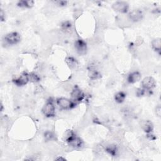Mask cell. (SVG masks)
<instances>
[{
	"label": "cell",
	"instance_id": "cell-1",
	"mask_svg": "<svg viewBox=\"0 0 161 161\" xmlns=\"http://www.w3.org/2000/svg\"><path fill=\"white\" fill-rule=\"evenodd\" d=\"M112 8L116 12L125 13L129 10V4L125 1H117L113 4Z\"/></svg>",
	"mask_w": 161,
	"mask_h": 161
},
{
	"label": "cell",
	"instance_id": "cell-2",
	"mask_svg": "<svg viewBox=\"0 0 161 161\" xmlns=\"http://www.w3.org/2000/svg\"><path fill=\"white\" fill-rule=\"evenodd\" d=\"M4 40L6 42L10 45L17 43L20 40V36L16 32H12L7 34L4 37Z\"/></svg>",
	"mask_w": 161,
	"mask_h": 161
},
{
	"label": "cell",
	"instance_id": "cell-3",
	"mask_svg": "<svg viewBox=\"0 0 161 161\" xmlns=\"http://www.w3.org/2000/svg\"><path fill=\"white\" fill-rule=\"evenodd\" d=\"M42 112L47 117H51L55 115V107L52 102H47L43 107Z\"/></svg>",
	"mask_w": 161,
	"mask_h": 161
},
{
	"label": "cell",
	"instance_id": "cell-4",
	"mask_svg": "<svg viewBox=\"0 0 161 161\" xmlns=\"http://www.w3.org/2000/svg\"><path fill=\"white\" fill-rule=\"evenodd\" d=\"M57 103L60 108L64 110H68L72 108L75 106V104L71 101L65 98H59L57 100Z\"/></svg>",
	"mask_w": 161,
	"mask_h": 161
},
{
	"label": "cell",
	"instance_id": "cell-5",
	"mask_svg": "<svg viewBox=\"0 0 161 161\" xmlns=\"http://www.w3.org/2000/svg\"><path fill=\"white\" fill-rule=\"evenodd\" d=\"M143 87L147 90H151L155 86V81L152 77H146L142 82Z\"/></svg>",
	"mask_w": 161,
	"mask_h": 161
},
{
	"label": "cell",
	"instance_id": "cell-6",
	"mask_svg": "<svg viewBox=\"0 0 161 161\" xmlns=\"http://www.w3.org/2000/svg\"><path fill=\"white\" fill-rule=\"evenodd\" d=\"M75 48L77 52L80 55H84L86 52V44L81 40H78L75 42Z\"/></svg>",
	"mask_w": 161,
	"mask_h": 161
},
{
	"label": "cell",
	"instance_id": "cell-7",
	"mask_svg": "<svg viewBox=\"0 0 161 161\" xmlns=\"http://www.w3.org/2000/svg\"><path fill=\"white\" fill-rule=\"evenodd\" d=\"M129 18L132 21H138L142 19L143 13L140 10H134L129 13Z\"/></svg>",
	"mask_w": 161,
	"mask_h": 161
},
{
	"label": "cell",
	"instance_id": "cell-8",
	"mask_svg": "<svg viewBox=\"0 0 161 161\" xmlns=\"http://www.w3.org/2000/svg\"><path fill=\"white\" fill-rule=\"evenodd\" d=\"M29 81V75L26 73L22 74L17 79L13 80L15 84L17 86H24L26 85Z\"/></svg>",
	"mask_w": 161,
	"mask_h": 161
},
{
	"label": "cell",
	"instance_id": "cell-9",
	"mask_svg": "<svg viewBox=\"0 0 161 161\" xmlns=\"http://www.w3.org/2000/svg\"><path fill=\"white\" fill-rule=\"evenodd\" d=\"M71 98L75 101H81L84 98V94L79 89L76 88L71 93Z\"/></svg>",
	"mask_w": 161,
	"mask_h": 161
},
{
	"label": "cell",
	"instance_id": "cell-10",
	"mask_svg": "<svg viewBox=\"0 0 161 161\" xmlns=\"http://www.w3.org/2000/svg\"><path fill=\"white\" fill-rule=\"evenodd\" d=\"M140 125L142 129L147 133L151 132L153 130V124L151 121L149 120H143L140 123Z\"/></svg>",
	"mask_w": 161,
	"mask_h": 161
},
{
	"label": "cell",
	"instance_id": "cell-11",
	"mask_svg": "<svg viewBox=\"0 0 161 161\" xmlns=\"http://www.w3.org/2000/svg\"><path fill=\"white\" fill-rule=\"evenodd\" d=\"M69 145L71 147H73L75 148L80 147L82 146V141L79 138L77 137L76 135L74 136L73 138L70 139L68 142Z\"/></svg>",
	"mask_w": 161,
	"mask_h": 161
},
{
	"label": "cell",
	"instance_id": "cell-12",
	"mask_svg": "<svg viewBox=\"0 0 161 161\" xmlns=\"http://www.w3.org/2000/svg\"><path fill=\"white\" fill-rule=\"evenodd\" d=\"M140 78V74L138 72H134V73H131L128 77V81L130 83H135L139 81Z\"/></svg>",
	"mask_w": 161,
	"mask_h": 161
},
{
	"label": "cell",
	"instance_id": "cell-13",
	"mask_svg": "<svg viewBox=\"0 0 161 161\" xmlns=\"http://www.w3.org/2000/svg\"><path fill=\"white\" fill-rule=\"evenodd\" d=\"M65 62L69 65V67L72 69H76L78 67V64L77 61L72 57H68L66 59Z\"/></svg>",
	"mask_w": 161,
	"mask_h": 161
},
{
	"label": "cell",
	"instance_id": "cell-14",
	"mask_svg": "<svg viewBox=\"0 0 161 161\" xmlns=\"http://www.w3.org/2000/svg\"><path fill=\"white\" fill-rule=\"evenodd\" d=\"M152 46L153 49L157 52H160L161 48V40L160 38H156L152 42Z\"/></svg>",
	"mask_w": 161,
	"mask_h": 161
},
{
	"label": "cell",
	"instance_id": "cell-15",
	"mask_svg": "<svg viewBox=\"0 0 161 161\" xmlns=\"http://www.w3.org/2000/svg\"><path fill=\"white\" fill-rule=\"evenodd\" d=\"M115 99L116 102H118L119 103H122L125 99V94L123 92H119L117 94H116Z\"/></svg>",
	"mask_w": 161,
	"mask_h": 161
},
{
	"label": "cell",
	"instance_id": "cell-16",
	"mask_svg": "<svg viewBox=\"0 0 161 161\" xmlns=\"http://www.w3.org/2000/svg\"><path fill=\"white\" fill-rule=\"evenodd\" d=\"M34 2L33 1H20L18 5L20 7L30 8L33 6V5H34Z\"/></svg>",
	"mask_w": 161,
	"mask_h": 161
},
{
	"label": "cell",
	"instance_id": "cell-17",
	"mask_svg": "<svg viewBox=\"0 0 161 161\" xmlns=\"http://www.w3.org/2000/svg\"><path fill=\"white\" fill-rule=\"evenodd\" d=\"M71 27H72V25L69 21H65L62 25V30L68 33H71Z\"/></svg>",
	"mask_w": 161,
	"mask_h": 161
},
{
	"label": "cell",
	"instance_id": "cell-18",
	"mask_svg": "<svg viewBox=\"0 0 161 161\" xmlns=\"http://www.w3.org/2000/svg\"><path fill=\"white\" fill-rule=\"evenodd\" d=\"M106 150L108 152L114 155L116 154V147L115 145H110L107 146Z\"/></svg>",
	"mask_w": 161,
	"mask_h": 161
},
{
	"label": "cell",
	"instance_id": "cell-19",
	"mask_svg": "<svg viewBox=\"0 0 161 161\" xmlns=\"http://www.w3.org/2000/svg\"><path fill=\"white\" fill-rule=\"evenodd\" d=\"M29 80H30V81H32L33 82H36V81H39L40 78L36 74H31L29 75Z\"/></svg>",
	"mask_w": 161,
	"mask_h": 161
},
{
	"label": "cell",
	"instance_id": "cell-20",
	"mask_svg": "<svg viewBox=\"0 0 161 161\" xmlns=\"http://www.w3.org/2000/svg\"><path fill=\"white\" fill-rule=\"evenodd\" d=\"M45 137L47 138V140H51L52 138L53 135H52V134H51V132H47L46 134H45Z\"/></svg>",
	"mask_w": 161,
	"mask_h": 161
},
{
	"label": "cell",
	"instance_id": "cell-21",
	"mask_svg": "<svg viewBox=\"0 0 161 161\" xmlns=\"http://www.w3.org/2000/svg\"><path fill=\"white\" fill-rule=\"evenodd\" d=\"M55 4H56L57 5H59V6H64V5L66 4L67 2L66 1H55Z\"/></svg>",
	"mask_w": 161,
	"mask_h": 161
},
{
	"label": "cell",
	"instance_id": "cell-22",
	"mask_svg": "<svg viewBox=\"0 0 161 161\" xmlns=\"http://www.w3.org/2000/svg\"><path fill=\"white\" fill-rule=\"evenodd\" d=\"M155 113H156V115L158 116H160L161 115V108L160 106H158L156 107V109H155Z\"/></svg>",
	"mask_w": 161,
	"mask_h": 161
},
{
	"label": "cell",
	"instance_id": "cell-23",
	"mask_svg": "<svg viewBox=\"0 0 161 161\" xmlns=\"http://www.w3.org/2000/svg\"><path fill=\"white\" fill-rule=\"evenodd\" d=\"M4 13H3V10H1V21H3L4 20Z\"/></svg>",
	"mask_w": 161,
	"mask_h": 161
},
{
	"label": "cell",
	"instance_id": "cell-24",
	"mask_svg": "<svg viewBox=\"0 0 161 161\" xmlns=\"http://www.w3.org/2000/svg\"><path fill=\"white\" fill-rule=\"evenodd\" d=\"M56 160H65V159H63V158H62V157H60V158H57V159H56Z\"/></svg>",
	"mask_w": 161,
	"mask_h": 161
}]
</instances>
